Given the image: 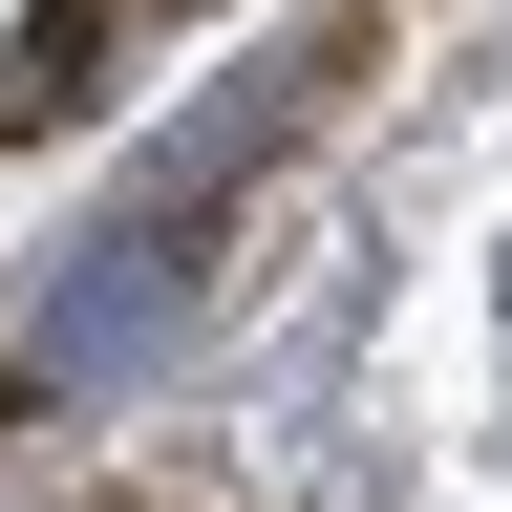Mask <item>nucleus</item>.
<instances>
[{
	"label": "nucleus",
	"instance_id": "nucleus-1",
	"mask_svg": "<svg viewBox=\"0 0 512 512\" xmlns=\"http://www.w3.org/2000/svg\"><path fill=\"white\" fill-rule=\"evenodd\" d=\"M363 43H384V0H342V22H299V43H256V64H235V107H192L171 150L86 214V256H64V278H43V320H22V406H43V384L150 363L171 320H192V278H214V235H235V192L278 171L320 107H342V64H363Z\"/></svg>",
	"mask_w": 512,
	"mask_h": 512
},
{
	"label": "nucleus",
	"instance_id": "nucleus-2",
	"mask_svg": "<svg viewBox=\"0 0 512 512\" xmlns=\"http://www.w3.org/2000/svg\"><path fill=\"white\" fill-rule=\"evenodd\" d=\"M171 0H22V43H0V150H43V128H86L107 107V64L150 43Z\"/></svg>",
	"mask_w": 512,
	"mask_h": 512
}]
</instances>
